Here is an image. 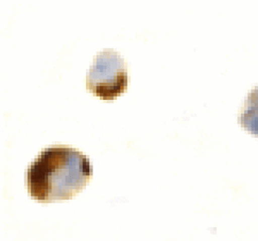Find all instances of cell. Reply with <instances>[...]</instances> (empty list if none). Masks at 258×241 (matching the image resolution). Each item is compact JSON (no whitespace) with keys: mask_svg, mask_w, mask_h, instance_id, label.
Masks as SVG:
<instances>
[{"mask_svg":"<svg viewBox=\"0 0 258 241\" xmlns=\"http://www.w3.org/2000/svg\"><path fill=\"white\" fill-rule=\"evenodd\" d=\"M127 71L123 58L112 50L96 55L86 74V88L104 100H112L127 89Z\"/></svg>","mask_w":258,"mask_h":241,"instance_id":"obj_2","label":"cell"},{"mask_svg":"<svg viewBox=\"0 0 258 241\" xmlns=\"http://www.w3.org/2000/svg\"><path fill=\"white\" fill-rule=\"evenodd\" d=\"M92 173L90 160L75 149L47 148L28 167V192L42 202L70 199L86 186Z\"/></svg>","mask_w":258,"mask_h":241,"instance_id":"obj_1","label":"cell"},{"mask_svg":"<svg viewBox=\"0 0 258 241\" xmlns=\"http://www.w3.org/2000/svg\"><path fill=\"white\" fill-rule=\"evenodd\" d=\"M239 122L247 131L258 137V86L248 94Z\"/></svg>","mask_w":258,"mask_h":241,"instance_id":"obj_3","label":"cell"}]
</instances>
